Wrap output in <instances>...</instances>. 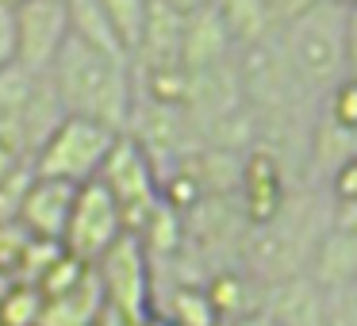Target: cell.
Returning a JSON list of instances; mask_svg holds the SVG:
<instances>
[{
    "label": "cell",
    "mask_w": 357,
    "mask_h": 326,
    "mask_svg": "<svg viewBox=\"0 0 357 326\" xmlns=\"http://www.w3.org/2000/svg\"><path fill=\"white\" fill-rule=\"evenodd\" d=\"M58 96H62L66 111L81 119H96V123L112 127L123 134V127L135 116V85L127 58H116L108 50L93 47V42L70 35L62 47L54 70H50Z\"/></svg>",
    "instance_id": "obj_1"
},
{
    "label": "cell",
    "mask_w": 357,
    "mask_h": 326,
    "mask_svg": "<svg viewBox=\"0 0 357 326\" xmlns=\"http://www.w3.org/2000/svg\"><path fill=\"white\" fill-rule=\"evenodd\" d=\"M346 12L342 0H315L307 12L284 24V50L300 85L334 88L349 77L346 65Z\"/></svg>",
    "instance_id": "obj_2"
},
{
    "label": "cell",
    "mask_w": 357,
    "mask_h": 326,
    "mask_svg": "<svg viewBox=\"0 0 357 326\" xmlns=\"http://www.w3.org/2000/svg\"><path fill=\"white\" fill-rule=\"evenodd\" d=\"M116 142H119V131L96 123V119L70 116L47 139V146L35 154V177L89 185V180L100 177V169H104V162L112 157Z\"/></svg>",
    "instance_id": "obj_3"
},
{
    "label": "cell",
    "mask_w": 357,
    "mask_h": 326,
    "mask_svg": "<svg viewBox=\"0 0 357 326\" xmlns=\"http://www.w3.org/2000/svg\"><path fill=\"white\" fill-rule=\"evenodd\" d=\"M234 70H238L242 81V96L246 104L257 111V116H284L288 104H292V93L300 85L292 62H288L284 39H261L254 47L234 50Z\"/></svg>",
    "instance_id": "obj_4"
},
{
    "label": "cell",
    "mask_w": 357,
    "mask_h": 326,
    "mask_svg": "<svg viewBox=\"0 0 357 326\" xmlns=\"http://www.w3.org/2000/svg\"><path fill=\"white\" fill-rule=\"evenodd\" d=\"M96 180L116 196L119 211H123V223H127V234H142V226L150 223V215L162 208L158 185H154V165H150V157L142 154V146L131 134H119L116 150H112V157L104 162V169Z\"/></svg>",
    "instance_id": "obj_5"
},
{
    "label": "cell",
    "mask_w": 357,
    "mask_h": 326,
    "mask_svg": "<svg viewBox=\"0 0 357 326\" xmlns=\"http://www.w3.org/2000/svg\"><path fill=\"white\" fill-rule=\"evenodd\" d=\"M123 234H127V223H123V211H119L116 196L100 180L81 185L70 226H66V238H62L66 249L77 261H100Z\"/></svg>",
    "instance_id": "obj_6"
},
{
    "label": "cell",
    "mask_w": 357,
    "mask_h": 326,
    "mask_svg": "<svg viewBox=\"0 0 357 326\" xmlns=\"http://www.w3.org/2000/svg\"><path fill=\"white\" fill-rule=\"evenodd\" d=\"M20 20V65L31 73H50L70 42V0H27L16 8Z\"/></svg>",
    "instance_id": "obj_7"
},
{
    "label": "cell",
    "mask_w": 357,
    "mask_h": 326,
    "mask_svg": "<svg viewBox=\"0 0 357 326\" xmlns=\"http://www.w3.org/2000/svg\"><path fill=\"white\" fill-rule=\"evenodd\" d=\"M131 119L139 123L135 142H139L142 154L150 157V165L162 162V157H173V165H181L188 157V134H192V127H196L192 116H188V108L146 100L142 108H135Z\"/></svg>",
    "instance_id": "obj_8"
},
{
    "label": "cell",
    "mask_w": 357,
    "mask_h": 326,
    "mask_svg": "<svg viewBox=\"0 0 357 326\" xmlns=\"http://www.w3.org/2000/svg\"><path fill=\"white\" fill-rule=\"evenodd\" d=\"M81 185H70V180H50V177H35L31 188L24 196V208H20V219L31 226L39 238L62 242L66 226H70L73 203H77Z\"/></svg>",
    "instance_id": "obj_9"
},
{
    "label": "cell",
    "mask_w": 357,
    "mask_h": 326,
    "mask_svg": "<svg viewBox=\"0 0 357 326\" xmlns=\"http://www.w3.org/2000/svg\"><path fill=\"white\" fill-rule=\"evenodd\" d=\"M242 211H246V223H269L280 215L288 192H284V177H280V162L269 150H254V154L242 162Z\"/></svg>",
    "instance_id": "obj_10"
},
{
    "label": "cell",
    "mask_w": 357,
    "mask_h": 326,
    "mask_svg": "<svg viewBox=\"0 0 357 326\" xmlns=\"http://www.w3.org/2000/svg\"><path fill=\"white\" fill-rule=\"evenodd\" d=\"M273 326H326V288L311 272L269 288Z\"/></svg>",
    "instance_id": "obj_11"
},
{
    "label": "cell",
    "mask_w": 357,
    "mask_h": 326,
    "mask_svg": "<svg viewBox=\"0 0 357 326\" xmlns=\"http://www.w3.org/2000/svg\"><path fill=\"white\" fill-rule=\"evenodd\" d=\"M139 62H142V70H173V65H185V16L173 12L165 0L150 4Z\"/></svg>",
    "instance_id": "obj_12"
},
{
    "label": "cell",
    "mask_w": 357,
    "mask_h": 326,
    "mask_svg": "<svg viewBox=\"0 0 357 326\" xmlns=\"http://www.w3.org/2000/svg\"><path fill=\"white\" fill-rule=\"evenodd\" d=\"M234 58V42L227 35L223 20L215 8L196 12L185 20V70H211V65H223Z\"/></svg>",
    "instance_id": "obj_13"
},
{
    "label": "cell",
    "mask_w": 357,
    "mask_h": 326,
    "mask_svg": "<svg viewBox=\"0 0 357 326\" xmlns=\"http://www.w3.org/2000/svg\"><path fill=\"white\" fill-rule=\"evenodd\" d=\"M39 77L43 73L24 70L20 62L0 73V139L12 142L20 154H27L24 150V127H27V111H31Z\"/></svg>",
    "instance_id": "obj_14"
},
{
    "label": "cell",
    "mask_w": 357,
    "mask_h": 326,
    "mask_svg": "<svg viewBox=\"0 0 357 326\" xmlns=\"http://www.w3.org/2000/svg\"><path fill=\"white\" fill-rule=\"evenodd\" d=\"M100 261H104L108 292L116 295V303L135 311L139 307V295H142V272H146V265H142V238L139 234H123Z\"/></svg>",
    "instance_id": "obj_15"
},
{
    "label": "cell",
    "mask_w": 357,
    "mask_h": 326,
    "mask_svg": "<svg viewBox=\"0 0 357 326\" xmlns=\"http://www.w3.org/2000/svg\"><path fill=\"white\" fill-rule=\"evenodd\" d=\"M311 277H315L326 292L349 284V280H357V234L331 226V231L319 238V246H315Z\"/></svg>",
    "instance_id": "obj_16"
},
{
    "label": "cell",
    "mask_w": 357,
    "mask_h": 326,
    "mask_svg": "<svg viewBox=\"0 0 357 326\" xmlns=\"http://www.w3.org/2000/svg\"><path fill=\"white\" fill-rule=\"evenodd\" d=\"M215 12L223 20L227 35H231L234 50L269 39V27L277 24L265 0H215Z\"/></svg>",
    "instance_id": "obj_17"
},
{
    "label": "cell",
    "mask_w": 357,
    "mask_h": 326,
    "mask_svg": "<svg viewBox=\"0 0 357 326\" xmlns=\"http://www.w3.org/2000/svg\"><path fill=\"white\" fill-rule=\"evenodd\" d=\"M211 307L219 311V318H254V300H257V280L250 272H219L204 284Z\"/></svg>",
    "instance_id": "obj_18"
},
{
    "label": "cell",
    "mask_w": 357,
    "mask_h": 326,
    "mask_svg": "<svg viewBox=\"0 0 357 326\" xmlns=\"http://www.w3.org/2000/svg\"><path fill=\"white\" fill-rule=\"evenodd\" d=\"M70 24H73V35H77V39H85V42H93V47L108 50V54L131 62V54L119 47L116 31H112L108 16H104L100 0H70Z\"/></svg>",
    "instance_id": "obj_19"
},
{
    "label": "cell",
    "mask_w": 357,
    "mask_h": 326,
    "mask_svg": "<svg viewBox=\"0 0 357 326\" xmlns=\"http://www.w3.org/2000/svg\"><path fill=\"white\" fill-rule=\"evenodd\" d=\"M150 4L154 0H100L104 16H108L112 31H116L119 47L127 54H139L142 35H146V20H150Z\"/></svg>",
    "instance_id": "obj_20"
},
{
    "label": "cell",
    "mask_w": 357,
    "mask_h": 326,
    "mask_svg": "<svg viewBox=\"0 0 357 326\" xmlns=\"http://www.w3.org/2000/svg\"><path fill=\"white\" fill-rule=\"evenodd\" d=\"M173 323L177 326H219V311L211 307L204 288H177L173 292Z\"/></svg>",
    "instance_id": "obj_21"
},
{
    "label": "cell",
    "mask_w": 357,
    "mask_h": 326,
    "mask_svg": "<svg viewBox=\"0 0 357 326\" xmlns=\"http://www.w3.org/2000/svg\"><path fill=\"white\" fill-rule=\"evenodd\" d=\"M331 127L357 134V77H346L331 88Z\"/></svg>",
    "instance_id": "obj_22"
},
{
    "label": "cell",
    "mask_w": 357,
    "mask_h": 326,
    "mask_svg": "<svg viewBox=\"0 0 357 326\" xmlns=\"http://www.w3.org/2000/svg\"><path fill=\"white\" fill-rule=\"evenodd\" d=\"M326 326H357V280L326 292Z\"/></svg>",
    "instance_id": "obj_23"
},
{
    "label": "cell",
    "mask_w": 357,
    "mask_h": 326,
    "mask_svg": "<svg viewBox=\"0 0 357 326\" xmlns=\"http://www.w3.org/2000/svg\"><path fill=\"white\" fill-rule=\"evenodd\" d=\"M20 62V20L16 8L0 0V73Z\"/></svg>",
    "instance_id": "obj_24"
},
{
    "label": "cell",
    "mask_w": 357,
    "mask_h": 326,
    "mask_svg": "<svg viewBox=\"0 0 357 326\" xmlns=\"http://www.w3.org/2000/svg\"><path fill=\"white\" fill-rule=\"evenodd\" d=\"M331 185H334V196H338V200H357V150L334 169Z\"/></svg>",
    "instance_id": "obj_25"
},
{
    "label": "cell",
    "mask_w": 357,
    "mask_h": 326,
    "mask_svg": "<svg viewBox=\"0 0 357 326\" xmlns=\"http://www.w3.org/2000/svg\"><path fill=\"white\" fill-rule=\"evenodd\" d=\"M265 4H269V12H273L277 24H288V20H296L300 12H307L315 0H265Z\"/></svg>",
    "instance_id": "obj_26"
},
{
    "label": "cell",
    "mask_w": 357,
    "mask_h": 326,
    "mask_svg": "<svg viewBox=\"0 0 357 326\" xmlns=\"http://www.w3.org/2000/svg\"><path fill=\"white\" fill-rule=\"evenodd\" d=\"M346 65L349 77H357V4H349L346 12Z\"/></svg>",
    "instance_id": "obj_27"
},
{
    "label": "cell",
    "mask_w": 357,
    "mask_h": 326,
    "mask_svg": "<svg viewBox=\"0 0 357 326\" xmlns=\"http://www.w3.org/2000/svg\"><path fill=\"white\" fill-rule=\"evenodd\" d=\"M20 157H24V154H20L12 142L0 139V185H8V180L20 173Z\"/></svg>",
    "instance_id": "obj_28"
},
{
    "label": "cell",
    "mask_w": 357,
    "mask_h": 326,
    "mask_svg": "<svg viewBox=\"0 0 357 326\" xmlns=\"http://www.w3.org/2000/svg\"><path fill=\"white\" fill-rule=\"evenodd\" d=\"M334 226L357 234V200H338L334 203Z\"/></svg>",
    "instance_id": "obj_29"
},
{
    "label": "cell",
    "mask_w": 357,
    "mask_h": 326,
    "mask_svg": "<svg viewBox=\"0 0 357 326\" xmlns=\"http://www.w3.org/2000/svg\"><path fill=\"white\" fill-rule=\"evenodd\" d=\"M173 12H181V16H196V12H208V8H215V0H165Z\"/></svg>",
    "instance_id": "obj_30"
},
{
    "label": "cell",
    "mask_w": 357,
    "mask_h": 326,
    "mask_svg": "<svg viewBox=\"0 0 357 326\" xmlns=\"http://www.w3.org/2000/svg\"><path fill=\"white\" fill-rule=\"evenodd\" d=\"M234 326H273V323L261 318V315H254V318H242V323H234Z\"/></svg>",
    "instance_id": "obj_31"
},
{
    "label": "cell",
    "mask_w": 357,
    "mask_h": 326,
    "mask_svg": "<svg viewBox=\"0 0 357 326\" xmlns=\"http://www.w3.org/2000/svg\"><path fill=\"white\" fill-rule=\"evenodd\" d=\"M4 4H12V8H20V4H27V0H4Z\"/></svg>",
    "instance_id": "obj_32"
},
{
    "label": "cell",
    "mask_w": 357,
    "mask_h": 326,
    "mask_svg": "<svg viewBox=\"0 0 357 326\" xmlns=\"http://www.w3.org/2000/svg\"><path fill=\"white\" fill-rule=\"evenodd\" d=\"M342 4H357V0H342Z\"/></svg>",
    "instance_id": "obj_33"
}]
</instances>
